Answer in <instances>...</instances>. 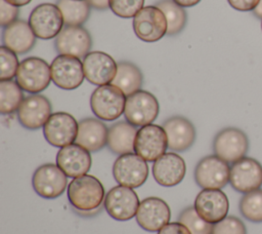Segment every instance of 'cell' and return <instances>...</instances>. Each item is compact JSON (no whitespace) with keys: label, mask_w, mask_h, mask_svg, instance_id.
<instances>
[{"label":"cell","mask_w":262,"mask_h":234,"mask_svg":"<svg viewBox=\"0 0 262 234\" xmlns=\"http://www.w3.org/2000/svg\"><path fill=\"white\" fill-rule=\"evenodd\" d=\"M165 14L168 30L167 35H176L183 30L187 22V15L183 7L175 3L173 0H161L156 3Z\"/></svg>","instance_id":"obj_29"},{"label":"cell","mask_w":262,"mask_h":234,"mask_svg":"<svg viewBox=\"0 0 262 234\" xmlns=\"http://www.w3.org/2000/svg\"><path fill=\"white\" fill-rule=\"evenodd\" d=\"M108 128L96 118H85L79 122L76 142L89 152H97L107 145Z\"/></svg>","instance_id":"obj_24"},{"label":"cell","mask_w":262,"mask_h":234,"mask_svg":"<svg viewBox=\"0 0 262 234\" xmlns=\"http://www.w3.org/2000/svg\"><path fill=\"white\" fill-rule=\"evenodd\" d=\"M193 206L202 219L216 224L227 217L229 202L220 189H203L196 195Z\"/></svg>","instance_id":"obj_19"},{"label":"cell","mask_w":262,"mask_h":234,"mask_svg":"<svg viewBox=\"0 0 262 234\" xmlns=\"http://www.w3.org/2000/svg\"><path fill=\"white\" fill-rule=\"evenodd\" d=\"M56 5L60 9L67 26H81L90 15V4L87 0H58Z\"/></svg>","instance_id":"obj_28"},{"label":"cell","mask_w":262,"mask_h":234,"mask_svg":"<svg viewBox=\"0 0 262 234\" xmlns=\"http://www.w3.org/2000/svg\"><path fill=\"white\" fill-rule=\"evenodd\" d=\"M239 211L250 222H262V189L246 193L239 200Z\"/></svg>","instance_id":"obj_31"},{"label":"cell","mask_w":262,"mask_h":234,"mask_svg":"<svg viewBox=\"0 0 262 234\" xmlns=\"http://www.w3.org/2000/svg\"><path fill=\"white\" fill-rule=\"evenodd\" d=\"M135 35L144 42H156L162 39L168 30L164 12L156 5L143 7L132 22Z\"/></svg>","instance_id":"obj_8"},{"label":"cell","mask_w":262,"mask_h":234,"mask_svg":"<svg viewBox=\"0 0 262 234\" xmlns=\"http://www.w3.org/2000/svg\"><path fill=\"white\" fill-rule=\"evenodd\" d=\"M18 67L16 53L4 45L0 46V80H11L16 76Z\"/></svg>","instance_id":"obj_33"},{"label":"cell","mask_w":262,"mask_h":234,"mask_svg":"<svg viewBox=\"0 0 262 234\" xmlns=\"http://www.w3.org/2000/svg\"><path fill=\"white\" fill-rule=\"evenodd\" d=\"M103 203L111 218L117 221H128L136 216L140 202L132 188L119 185L106 193Z\"/></svg>","instance_id":"obj_13"},{"label":"cell","mask_w":262,"mask_h":234,"mask_svg":"<svg viewBox=\"0 0 262 234\" xmlns=\"http://www.w3.org/2000/svg\"><path fill=\"white\" fill-rule=\"evenodd\" d=\"M59 54L82 57L89 53L92 39L89 32L81 26H66L54 41Z\"/></svg>","instance_id":"obj_20"},{"label":"cell","mask_w":262,"mask_h":234,"mask_svg":"<svg viewBox=\"0 0 262 234\" xmlns=\"http://www.w3.org/2000/svg\"><path fill=\"white\" fill-rule=\"evenodd\" d=\"M24 101L21 88L16 81H0V112L3 115L12 114L18 110Z\"/></svg>","instance_id":"obj_30"},{"label":"cell","mask_w":262,"mask_h":234,"mask_svg":"<svg viewBox=\"0 0 262 234\" xmlns=\"http://www.w3.org/2000/svg\"><path fill=\"white\" fill-rule=\"evenodd\" d=\"M113 176L119 185L139 188L148 177V165L139 155L128 153L120 155L114 162Z\"/></svg>","instance_id":"obj_7"},{"label":"cell","mask_w":262,"mask_h":234,"mask_svg":"<svg viewBox=\"0 0 262 234\" xmlns=\"http://www.w3.org/2000/svg\"><path fill=\"white\" fill-rule=\"evenodd\" d=\"M229 183L239 193H249L262 186V165L251 157H244L230 166Z\"/></svg>","instance_id":"obj_15"},{"label":"cell","mask_w":262,"mask_h":234,"mask_svg":"<svg viewBox=\"0 0 262 234\" xmlns=\"http://www.w3.org/2000/svg\"><path fill=\"white\" fill-rule=\"evenodd\" d=\"M230 167L217 155H209L199 161L194 168L195 183L203 189H222L229 182Z\"/></svg>","instance_id":"obj_10"},{"label":"cell","mask_w":262,"mask_h":234,"mask_svg":"<svg viewBox=\"0 0 262 234\" xmlns=\"http://www.w3.org/2000/svg\"><path fill=\"white\" fill-rule=\"evenodd\" d=\"M15 77L23 90L36 94L46 89L50 84L52 80L51 68L40 57H27L19 63Z\"/></svg>","instance_id":"obj_3"},{"label":"cell","mask_w":262,"mask_h":234,"mask_svg":"<svg viewBox=\"0 0 262 234\" xmlns=\"http://www.w3.org/2000/svg\"><path fill=\"white\" fill-rule=\"evenodd\" d=\"M29 24L36 37L48 40L57 37L63 29L64 21L57 5L42 3L32 10Z\"/></svg>","instance_id":"obj_5"},{"label":"cell","mask_w":262,"mask_h":234,"mask_svg":"<svg viewBox=\"0 0 262 234\" xmlns=\"http://www.w3.org/2000/svg\"><path fill=\"white\" fill-rule=\"evenodd\" d=\"M144 0H110L111 10L123 18L134 17L142 8Z\"/></svg>","instance_id":"obj_34"},{"label":"cell","mask_w":262,"mask_h":234,"mask_svg":"<svg viewBox=\"0 0 262 234\" xmlns=\"http://www.w3.org/2000/svg\"><path fill=\"white\" fill-rule=\"evenodd\" d=\"M142 81V73L136 65L130 62H121L118 64L117 74L112 84L119 87L126 96H129L140 90Z\"/></svg>","instance_id":"obj_27"},{"label":"cell","mask_w":262,"mask_h":234,"mask_svg":"<svg viewBox=\"0 0 262 234\" xmlns=\"http://www.w3.org/2000/svg\"><path fill=\"white\" fill-rule=\"evenodd\" d=\"M51 103L42 94H32L24 99L17 110L19 123L28 129L35 130L45 125L51 116Z\"/></svg>","instance_id":"obj_18"},{"label":"cell","mask_w":262,"mask_h":234,"mask_svg":"<svg viewBox=\"0 0 262 234\" xmlns=\"http://www.w3.org/2000/svg\"><path fill=\"white\" fill-rule=\"evenodd\" d=\"M91 164L90 152L77 143L60 148L56 155V165L69 178L75 179L86 174Z\"/></svg>","instance_id":"obj_21"},{"label":"cell","mask_w":262,"mask_h":234,"mask_svg":"<svg viewBox=\"0 0 262 234\" xmlns=\"http://www.w3.org/2000/svg\"><path fill=\"white\" fill-rule=\"evenodd\" d=\"M135 217L142 229L148 232H157L169 224L171 211L169 205L163 199L147 197L140 201Z\"/></svg>","instance_id":"obj_17"},{"label":"cell","mask_w":262,"mask_h":234,"mask_svg":"<svg viewBox=\"0 0 262 234\" xmlns=\"http://www.w3.org/2000/svg\"><path fill=\"white\" fill-rule=\"evenodd\" d=\"M178 222L184 225L191 234H212L213 224L202 219L194 206L184 208L178 216Z\"/></svg>","instance_id":"obj_32"},{"label":"cell","mask_w":262,"mask_h":234,"mask_svg":"<svg viewBox=\"0 0 262 234\" xmlns=\"http://www.w3.org/2000/svg\"><path fill=\"white\" fill-rule=\"evenodd\" d=\"M185 171L186 165L183 158L174 152L165 153L152 165V176L163 187L178 185L183 180Z\"/></svg>","instance_id":"obj_22"},{"label":"cell","mask_w":262,"mask_h":234,"mask_svg":"<svg viewBox=\"0 0 262 234\" xmlns=\"http://www.w3.org/2000/svg\"><path fill=\"white\" fill-rule=\"evenodd\" d=\"M127 96L117 86L106 84L98 86L90 96V107L93 114L101 120L113 121L125 111Z\"/></svg>","instance_id":"obj_2"},{"label":"cell","mask_w":262,"mask_h":234,"mask_svg":"<svg viewBox=\"0 0 262 234\" xmlns=\"http://www.w3.org/2000/svg\"><path fill=\"white\" fill-rule=\"evenodd\" d=\"M158 234H191L190 231L181 223L173 222L164 226Z\"/></svg>","instance_id":"obj_38"},{"label":"cell","mask_w":262,"mask_h":234,"mask_svg":"<svg viewBox=\"0 0 262 234\" xmlns=\"http://www.w3.org/2000/svg\"><path fill=\"white\" fill-rule=\"evenodd\" d=\"M229 5L239 11H253L260 0H227Z\"/></svg>","instance_id":"obj_37"},{"label":"cell","mask_w":262,"mask_h":234,"mask_svg":"<svg viewBox=\"0 0 262 234\" xmlns=\"http://www.w3.org/2000/svg\"><path fill=\"white\" fill-rule=\"evenodd\" d=\"M5 1L10 3V4H12V5H14V6L19 7V6H24V5L29 4L32 0H5Z\"/></svg>","instance_id":"obj_41"},{"label":"cell","mask_w":262,"mask_h":234,"mask_svg":"<svg viewBox=\"0 0 262 234\" xmlns=\"http://www.w3.org/2000/svg\"><path fill=\"white\" fill-rule=\"evenodd\" d=\"M79 123L69 113H52L43 126V134L46 141L54 147H66L76 142Z\"/></svg>","instance_id":"obj_12"},{"label":"cell","mask_w":262,"mask_h":234,"mask_svg":"<svg viewBox=\"0 0 262 234\" xmlns=\"http://www.w3.org/2000/svg\"><path fill=\"white\" fill-rule=\"evenodd\" d=\"M83 69L85 78L92 84L101 86L112 83L118 64L107 53L102 51H90L84 56Z\"/></svg>","instance_id":"obj_16"},{"label":"cell","mask_w":262,"mask_h":234,"mask_svg":"<svg viewBox=\"0 0 262 234\" xmlns=\"http://www.w3.org/2000/svg\"><path fill=\"white\" fill-rule=\"evenodd\" d=\"M261 30H262V20H261Z\"/></svg>","instance_id":"obj_43"},{"label":"cell","mask_w":262,"mask_h":234,"mask_svg":"<svg viewBox=\"0 0 262 234\" xmlns=\"http://www.w3.org/2000/svg\"><path fill=\"white\" fill-rule=\"evenodd\" d=\"M67 177L58 165L46 163L35 170L32 177V185L39 196L54 199L64 192L68 186Z\"/></svg>","instance_id":"obj_11"},{"label":"cell","mask_w":262,"mask_h":234,"mask_svg":"<svg viewBox=\"0 0 262 234\" xmlns=\"http://www.w3.org/2000/svg\"><path fill=\"white\" fill-rule=\"evenodd\" d=\"M137 129L128 121H119L110 126L107 148L115 154L124 155L134 152Z\"/></svg>","instance_id":"obj_26"},{"label":"cell","mask_w":262,"mask_h":234,"mask_svg":"<svg viewBox=\"0 0 262 234\" xmlns=\"http://www.w3.org/2000/svg\"><path fill=\"white\" fill-rule=\"evenodd\" d=\"M253 13L256 17L258 18H261L262 20V0H260L259 4L257 5V7L253 10Z\"/></svg>","instance_id":"obj_42"},{"label":"cell","mask_w":262,"mask_h":234,"mask_svg":"<svg viewBox=\"0 0 262 234\" xmlns=\"http://www.w3.org/2000/svg\"><path fill=\"white\" fill-rule=\"evenodd\" d=\"M50 68L53 83L61 89H76L85 78L83 63L76 56L59 54L52 61Z\"/></svg>","instance_id":"obj_14"},{"label":"cell","mask_w":262,"mask_h":234,"mask_svg":"<svg viewBox=\"0 0 262 234\" xmlns=\"http://www.w3.org/2000/svg\"><path fill=\"white\" fill-rule=\"evenodd\" d=\"M212 234H247V229L241 219L228 216L213 225Z\"/></svg>","instance_id":"obj_35"},{"label":"cell","mask_w":262,"mask_h":234,"mask_svg":"<svg viewBox=\"0 0 262 234\" xmlns=\"http://www.w3.org/2000/svg\"><path fill=\"white\" fill-rule=\"evenodd\" d=\"M159 102L146 90H138L127 96L124 116L126 121L134 126L151 124L159 115Z\"/></svg>","instance_id":"obj_6"},{"label":"cell","mask_w":262,"mask_h":234,"mask_svg":"<svg viewBox=\"0 0 262 234\" xmlns=\"http://www.w3.org/2000/svg\"><path fill=\"white\" fill-rule=\"evenodd\" d=\"M175 3L180 5L181 7H191L196 5L201 0H173Z\"/></svg>","instance_id":"obj_40"},{"label":"cell","mask_w":262,"mask_h":234,"mask_svg":"<svg viewBox=\"0 0 262 234\" xmlns=\"http://www.w3.org/2000/svg\"><path fill=\"white\" fill-rule=\"evenodd\" d=\"M168 139V148L174 152L188 150L195 141V128L192 123L182 117L173 116L163 123Z\"/></svg>","instance_id":"obj_23"},{"label":"cell","mask_w":262,"mask_h":234,"mask_svg":"<svg viewBox=\"0 0 262 234\" xmlns=\"http://www.w3.org/2000/svg\"><path fill=\"white\" fill-rule=\"evenodd\" d=\"M19 10L17 6H14L5 0H0V26L7 27L13 22L17 21Z\"/></svg>","instance_id":"obj_36"},{"label":"cell","mask_w":262,"mask_h":234,"mask_svg":"<svg viewBox=\"0 0 262 234\" xmlns=\"http://www.w3.org/2000/svg\"><path fill=\"white\" fill-rule=\"evenodd\" d=\"M77 1H81V0H77Z\"/></svg>","instance_id":"obj_44"},{"label":"cell","mask_w":262,"mask_h":234,"mask_svg":"<svg viewBox=\"0 0 262 234\" xmlns=\"http://www.w3.org/2000/svg\"><path fill=\"white\" fill-rule=\"evenodd\" d=\"M167 148L168 139L163 126L148 124L137 130L134 152L145 161L155 162L165 154Z\"/></svg>","instance_id":"obj_9"},{"label":"cell","mask_w":262,"mask_h":234,"mask_svg":"<svg viewBox=\"0 0 262 234\" xmlns=\"http://www.w3.org/2000/svg\"><path fill=\"white\" fill-rule=\"evenodd\" d=\"M213 151L227 163H234L246 157L249 151V139L239 128H223L214 138Z\"/></svg>","instance_id":"obj_4"},{"label":"cell","mask_w":262,"mask_h":234,"mask_svg":"<svg viewBox=\"0 0 262 234\" xmlns=\"http://www.w3.org/2000/svg\"><path fill=\"white\" fill-rule=\"evenodd\" d=\"M2 42L4 46L15 53L23 54L34 47L36 43V35L29 23L17 20L5 27L2 35Z\"/></svg>","instance_id":"obj_25"},{"label":"cell","mask_w":262,"mask_h":234,"mask_svg":"<svg viewBox=\"0 0 262 234\" xmlns=\"http://www.w3.org/2000/svg\"><path fill=\"white\" fill-rule=\"evenodd\" d=\"M104 188L101 182L91 174L75 178L68 185V199L79 212H91L104 201Z\"/></svg>","instance_id":"obj_1"},{"label":"cell","mask_w":262,"mask_h":234,"mask_svg":"<svg viewBox=\"0 0 262 234\" xmlns=\"http://www.w3.org/2000/svg\"><path fill=\"white\" fill-rule=\"evenodd\" d=\"M91 7L98 9V10H104L106 8H110V0H87Z\"/></svg>","instance_id":"obj_39"}]
</instances>
